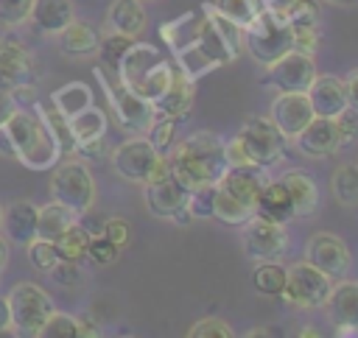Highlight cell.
<instances>
[{
	"label": "cell",
	"instance_id": "6da1fadb",
	"mask_svg": "<svg viewBox=\"0 0 358 338\" xmlns=\"http://www.w3.org/2000/svg\"><path fill=\"white\" fill-rule=\"evenodd\" d=\"M159 36L171 47L176 67L190 81H199L243 53V28L229 22L213 3H201L176 20L162 22Z\"/></svg>",
	"mask_w": 358,
	"mask_h": 338
},
{
	"label": "cell",
	"instance_id": "7a4b0ae2",
	"mask_svg": "<svg viewBox=\"0 0 358 338\" xmlns=\"http://www.w3.org/2000/svg\"><path fill=\"white\" fill-rule=\"evenodd\" d=\"M171 173L187 187H201V184H215L227 165V140L215 131H193L185 140L173 142L165 151Z\"/></svg>",
	"mask_w": 358,
	"mask_h": 338
},
{
	"label": "cell",
	"instance_id": "3957f363",
	"mask_svg": "<svg viewBox=\"0 0 358 338\" xmlns=\"http://www.w3.org/2000/svg\"><path fill=\"white\" fill-rule=\"evenodd\" d=\"M115 73H117V78H120L134 95H140L143 101L154 103V101L168 89L171 75H173V64H171L154 45L134 39V42L123 50V56H120Z\"/></svg>",
	"mask_w": 358,
	"mask_h": 338
},
{
	"label": "cell",
	"instance_id": "277c9868",
	"mask_svg": "<svg viewBox=\"0 0 358 338\" xmlns=\"http://www.w3.org/2000/svg\"><path fill=\"white\" fill-rule=\"evenodd\" d=\"M6 134L14 142V159H20L25 168L34 170H48L59 162V145L50 137L48 126L42 123V117L36 112H25L17 109L8 120H6Z\"/></svg>",
	"mask_w": 358,
	"mask_h": 338
},
{
	"label": "cell",
	"instance_id": "5b68a950",
	"mask_svg": "<svg viewBox=\"0 0 358 338\" xmlns=\"http://www.w3.org/2000/svg\"><path fill=\"white\" fill-rule=\"evenodd\" d=\"M243 47L263 67L277 61L282 53H288L294 47V36H291L285 17H280L263 6L260 14L252 20V25L243 28Z\"/></svg>",
	"mask_w": 358,
	"mask_h": 338
},
{
	"label": "cell",
	"instance_id": "8992f818",
	"mask_svg": "<svg viewBox=\"0 0 358 338\" xmlns=\"http://www.w3.org/2000/svg\"><path fill=\"white\" fill-rule=\"evenodd\" d=\"M92 73H95V78L101 81V87H103V92H106L112 109H115V117H117L120 128L129 131V134H145V128H148L151 120L157 117L154 103H148V101H143L140 95H134V92L117 78L115 70H109V67L101 64V67H95Z\"/></svg>",
	"mask_w": 358,
	"mask_h": 338
},
{
	"label": "cell",
	"instance_id": "52a82bcc",
	"mask_svg": "<svg viewBox=\"0 0 358 338\" xmlns=\"http://www.w3.org/2000/svg\"><path fill=\"white\" fill-rule=\"evenodd\" d=\"M238 145L243 148V154L252 159V165H257L260 170L277 165L285 156V142L288 137L274 126L271 117L266 115H252L243 120V126L235 134Z\"/></svg>",
	"mask_w": 358,
	"mask_h": 338
},
{
	"label": "cell",
	"instance_id": "ba28073f",
	"mask_svg": "<svg viewBox=\"0 0 358 338\" xmlns=\"http://www.w3.org/2000/svg\"><path fill=\"white\" fill-rule=\"evenodd\" d=\"M330 288H333V279L322 274L316 265H310L308 260H302L285 268V285L280 291V299L294 310H316L324 304Z\"/></svg>",
	"mask_w": 358,
	"mask_h": 338
},
{
	"label": "cell",
	"instance_id": "9c48e42d",
	"mask_svg": "<svg viewBox=\"0 0 358 338\" xmlns=\"http://www.w3.org/2000/svg\"><path fill=\"white\" fill-rule=\"evenodd\" d=\"M50 196L53 201L70 207L76 215L92 210L95 201V179L87 170V165L76 162V159H64L53 165V176H50Z\"/></svg>",
	"mask_w": 358,
	"mask_h": 338
},
{
	"label": "cell",
	"instance_id": "30bf717a",
	"mask_svg": "<svg viewBox=\"0 0 358 338\" xmlns=\"http://www.w3.org/2000/svg\"><path fill=\"white\" fill-rule=\"evenodd\" d=\"M187 193H190V190L171 173L168 159H165V154H162L159 162H157V170L151 173V179L143 182V198H145L148 212H151L154 218L171 221L173 212L187 204Z\"/></svg>",
	"mask_w": 358,
	"mask_h": 338
},
{
	"label": "cell",
	"instance_id": "8fae6325",
	"mask_svg": "<svg viewBox=\"0 0 358 338\" xmlns=\"http://www.w3.org/2000/svg\"><path fill=\"white\" fill-rule=\"evenodd\" d=\"M6 299H8V307H11L14 330H20L25 335H36L39 327L48 321V316L56 310L50 293L42 291L34 282H20L17 288H11V293Z\"/></svg>",
	"mask_w": 358,
	"mask_h": 338
},
{
	"label": "cell",
	"instance_id": "7c38bea8",
	"mask_svg": "<svg viewBox=\"0 0 358 338\" xmlns=\"http://www.w3.org/2000/svg\"><path fill=\"white\" fill-rule=\"evenodd\" d=\"M159 156L162 154L148 142L145 134H134V137L123 140L117 148H112V168H115V173L120 179L134 182V184H143L157 170Z\"/></svg>",
	"mask_w": 358,
	"mask_h": 338
},
{
	"label": "cell",
	"instance_id": "4fadbf2b",
	"mask_svg": "<svg viewBox=\"0 0 358 338\" xmlns=\"http://www.w3.org/2000/svg\"><path fill=\"white\" fill-rule=\"evenodd\" d=\"M316 75V64H313V56L302 53V50H288L282 53L277 61L266 64V75H263V84L266 87H274L277 92H305L310 87Z\"/></svg>",
	"mask_w": 358,
	"mask_h": 338
},
{
	"label": "cell",
	"instance_id": "5bb4252c",
	"mask_svg": "<svg viewBox=\"0 0 358 338\" xmlns=\"http://www.w3.org/2000/svg\"><path fill=\"white\" fill-rule=\"evenodd\" d=\"M243 251L249 260L255 263H266V260H280L288 251V235L282 229V223L266 221L252 215L243 223Z\"/></svg>",
	"mask_w": 358,
	"mask_h": 338
},
{
	"label": "cell",
	"instance_id": "9a60e30c",
	"mask_svg": "<svg viewBox=\"0 0 358 338\" xmlns=\"http://www.w3.org/2000/svg\"><path fill=\"white\" fill-rule=\"evenodd\" d=\"M305 260L316 265L322 274H327L333 282L347 277L352 265L350 249L336 232H313L305 243Z\"/></svg>",
	"mask_w": 358,
	"mask_h": 338
},
{
	"label": "cell",
	"instance_id": "2e32d148",
	"mask_svg": "<svg viewBox=\"0 0 358 338\" xmlns=\"http://www.w3.org/2000/svg\"><path fill=\"white\" fill-rule=\"evenodd\" d=\"M285 22L294 36V50L316 56L319 36H322V8L316 0H294L285 11Z\"/></svg>",
	"mask_w": 358,
	"mask_h": 338
},
{
	"label": "cell",
	"instance_id": "e0dca14e",
	"mask_svg": "<svg viewBox=\"0 0 358 338\" xmlns=\"http://www.w3.org/2000/svg\"><path fill=\"white\" fill-rule=\"evenodd\" d=\"M36 78L39 64L34 53L14 39H0V87L14 89L20 84H36Z\"/></svg>",
	"mask_w": 358,
	"mask_h": 338
},
{
	"label": "cell",
	"instance_id": "ac0fdd59",
	"mask_svg": "<svg viewBox=\"0 0 358 338\" xmlns=\"http://www.w3.org/2000/svg\"><path fill=\"white\" fill-rule=\"evenodd\" d=\"M299 154L305 156H313V159H324L336 151H341V137H338V128H336V120L333 117H319L313 115L310 123L294 137Z\"/></svg>",
	"mask_w": 358,
	"mask_h": 338
},
{
	"label": "cell",
	"instance_id": "d6986e66",
	"mask_svg": "<svg viewBox=\"0 0 358 338\" xmlns=\"http://www.w3.org/2000/svg\"><path fill=\"white\" fill-rule=\"evenodd\" d=\"M274 126L288 137L294 140L313 117V109H310V101L305 92H280L271 103V115Z\"/></svg>",
	"mask_w": 358,
	"mask_h": 338
},
{
	"label": "cell",
	"instance_id": "ffe728a7",
	"mask_svg": "<svg viewBox=\"0 0 358 338\" xmlns=\"http://www.w3.org/2000/svg\"><path fill=\"white\" fill-rule=\"evenodd\" d=\"M305 95H308V101H310V109H313V115H319V117H336L338 112H344L350 103H347V87H344V78H338V75H330V73H324V75H313V81H310V87L305 89Z\"/></svg>",
	"mask_w": 358,
	"mask_h": 338
},
{
	"label": "cell",
	"instance_id": "44dd1931",
	"mask_svg": "<svg viewBox=\"0 0 358 338\" xmlns=\"http://www.w3.org/2000/svg\"><path fill=\"white\" fill-rule=\"evenodd\" d=\"M322 307L333 327H358V279H336Z\"/></svg>",
	"mask_w": 358,
	"mask_h": 338
},
{
	"label": "cell",
	"instance_id": "7402d4cb",
	"mask_svg": "<svg viewBox=\"0 0 358 338\" xmlns=\"http://www.w3.org/2000/svg\"><path fill=\"white\" fill-rule=\"evenodd\" d=\"M193 87L196 81H190L176 64H173V75H171V84L168 89L154 101V112L162 115V117H187L190 106H193Z\"/></svg>",
	"mask_w": 358,
	"mask_h": 338
},
{
	"label": "cell",
	"instance_id": "603a6c76",
	"mask_svg": "<svg viewBox=\"0 0 358 338\" xmlns=\"http://www.w3.org/2000/svg\"><path fill=\"white\" fill-rule=\"evenodd\" d=\"M76 20V8L73 0H34L31 3V14L28 22L48 36H56L64 25H70Z\"/></svg>",
	"mask_w": 358,
	"mask_h": 338
},
{
	"label": "cell",
	"instance_id": "cb8c5ba5",
	"mask_svg": "<svg viewBox=\"0 0 358 338\" xmlns=\"http://www.w3.org/2000/svg\"><path fill=\"white\" fill-rule=\"evenodd\" d=\"M282 187L288 190V198L294 204V218H308L313 215V210L319 207V187H316V179L305 170H285L280 176Z\"/></svg>",
	"mask_w": 358,
	"mask_h": 338
},
{
	"label": "cell",
	"instance_id": "d4e9b609",
	"mask_svg": "<svg viewBox=\"0 0 358 338\" xmlns=\"http://www.w3.org/2000/svg\"><path fill=\"white\" fill-rule=\"evenodd\" d=\"M263 182H266L263 170H257V168H227L224 176L215 182V187L255 210V198H257Z\"/></svg>",
	"mask_w": 358,
	"mask_h": 338
},
{
	"label": "cell",
	"instance_id": "484cf974",
	"mask_svg": "<svg viewBox=\"0 0 358 338\" xmlns=\"http://www.w3.org/2000/svg\"><path fill=\"white\" fill-rule=\"evenodd\" d=\"M255 215L257 218H266V221H274V223H288L294 218V204L288 198V190L282 187V182H263L257 198H255Z\"/></svg>",
	"mask_w": 358,
	"mask_h": 338
},
{
	"label": "cell",
	"instance_id": "4316f807",
	"mask_svg": "<svg viewBox=\"0 0 358 338\" xmlns=\"http://www.w3.org/2000/svg\"><path fill=\"white\" fill-rule=\"evenodd\" d=\"M56 36H59V50L64 56H76V59L95 56L98 53V45H101V31L95 25L84 22V20H73Z\"/></svg>",
	"mask_w": 358,
	"mask_h": 338
},
{
	"label": "cell",
	"instance_id": "83f0119b",
	"mask_svg": "<svg viewBox=\"0 0 358 338\" xmlns=\"http://www.w3.org/2000/svg\"><path fill=\"white\" fill-rule=\"evenodd\" d=\"M36 212L39 207L34 201H11L3 212V226H6V235L11 237V243L17 246H28L34 237H36Z\"/></svg>",
	"mask_w": 358,
	"mask_h": 338
},
{
	"label": "cell",
	"instance_id": "f1b7e54d",
	"mask_svg": "<svg viewBox=\"0 0 358 338\" xmlns=\"http://www.w3.org/2000/svg\"><path fill=\"white\" fill-rule=\"evenodd\" d=\"M145 22H148V14H145V6L143 0H115L106 11V25L109 31L115 34H123V36H140L145 31Z\"/></svg>",
	"mask_w": 358,
	"mask_h": 338
},
{
	"label": "cell",
	"instance_id": "f546056e",
	"mask_svg": "<svg viewBox=\"0 0 358 338\" xmlns=\"http://www.w3.org/2000/svg\"><path fill=\"white\" fill-rule=\"evenodd\" d=\"M36 115L42 117V123L48 126V131H50V137L56 140V145H59V154L62 156H67V154H76V137H73V131H70V117H64L56 106H53V101H45V103H39L36 106Z\"/></svg>",
	"mask_w": 358,
	"mask_h": 338
},
{
	"label": "cell",
	"instance_id": "4dcf8cb0",
	"mask_svg": "<svg viewBox=\"0 0 358 338\" xmlns=\"http://www.w3.org/2000/svg\"><path fill=\"white\" fill-rule=\"evenodd\" d=\"M76 212L59 201H50L45 207H39L36 212V237H45V240H56L70 223H76Z\"/></svg>",
	"mask_w": 358,
	"mask_h": 338
},
{
	"label": "cell",
	"instance_id": "1f68e13d",
	"mask_svg": "<svg viewBox=\"0 0 358 338\" xmlns=\"http://www.w3.org/2000/svg\"><path fill=\"white\" fill-rule=\"evenodd\" d=\"M330 193L344 207H358V162H344L330 176Z\"/></svg>",
	"mask_w": 358,
	"mask_h": 338
},
{
	"label": "cell",
	"instance_id": "d6a6232c",
	"mask_svg": "<svg viewBox=\"0 0 358 338\" xmlns=\"http://www.w3.org/2000/svg\"><path fill=\"white\" fill-rule=\"evenodd\" d=\"M50 101H53V106H56L64 117H73V115H78L81 109H87V106L92 103V89H90L87 84H81V81H70V84L59 87V89L50 95Z\"/></svg>",
	"mask_w": 358,
	"mask_h": 338
},
{
	"label": "cell",
	"instance_id": "836d02e7",
	"mask_svg": "<svg viewBox=\"0 0 358 338\" xmlns=\"http://www.w3.org/2000/svg\"><path fill=\"white\" fill-rule=\"evenodd\" d=\"M70 131H73V137H76L78 145L81 142H90V140H98V137L106 134V115L98 106L90 103L87 109H81L78 115L70 117Z\"/></svg>",
	"mask_w": 358,
	"mask_h": 338
},
{
	"label": "cell",
	"instance_id": "e575fe53",
	"mask_svg": "<svg viewBox=\"0 0 358 338\" xmlns=\"http://www.w3.org/2000/svg\"><path fill=\"white\" fill-rule=\"evenodd\" d=\"M252 215H255L252 207L241 204L238 198H232L229 193H224V190L215 187V198H213V218L215 221H221L227 226H243Z\"/></svg>",
	"mask_w": 358,
	"mask_h": 338
},
{
	"label": "cell",
	"instance_id": "d590c367",
	"mask_svg": "<svg viewBox=\"0 0 358 338\" xmlns=\"http://www.w3.org/2000/svg\"><path fill=\"white\" fill-rule=\"evenodd\" d=\"M90 232L76 221V223H70L53 243H56V249H59V257L62 260H73V263H81L84 257H87V246H90Z\"/></svg>",
	"mask_w": 358,
	"mask_h": 338
},
{
	"label": "cell",
	"instance_id": "8d00e7d4",
	"mask_svg": "<svg viewBox=\"0 0 358 338\" xmlns=\"http://www.w3.org/2000/svg\"><path fill=\"white\" fill-rule=\"evenodd\" d=\"M252 285L263 296H280V291L285 285V268L280 263H274V260L257 263V268L252 274Z\"/></svg>",
	"mask_w": 358,
	"mask_h": 338
},
{
	"label": "cell",
	"instance_id": "74e56055",
	"mask_svg": "<svg viewBox=\"0 0 358 338\" xmlns=\"http://www.w3.org/2000/svg\"><path fill=\"white\" fill-rule=\"evenodd\" d=\"M213 6H215L229 22H235L238 28H246V25H252V20L260 14L263 0H213Z\"/></svg>",
	"mask_w": 358,
	"mask_h": 338
},
{
	"label": "cell",
	"instance_id": "f35d334b",
	"mask_svg": "<svg viewBox=\"0 0 358 338\" xmlns=\"http://www.w3.org/2000/svg\"><path fill=\"white\" fill-rule=\"evenodd\" d=\"M176 126H179L176 117H162V115H157V117L151 120V126L145 128V137H148V142H151L159 154H165V151L176 142Z\"/></svg>",
	"mask_w": 358,
	"mask_h": 338
},
{
	"label": "cell",
	"instance_id": "ab89813d",
	"mask_svg": "<svg viewBox=\"0 0 358 338\" xmlns=\"http://www.w3.org/2000/svg\"><path fill=\"white\" fill-rule=\"evenodd\" d=\"M131 42H134V36H123V34H115V31H109L106 36H101V45H98L101 64L109 67V70H115L117 61H120V56H123V50H126Z\"/></svg>",
	"mask_w": 358,
	"mask_h": 338
},
{
	"label": "cell",
	"instance_id": "60d3db41",
	"mask_svg": "<svg viewBox=\"0 0 358 338\" xmlns=\"http://www.w3.org/2000/svg\"><path fill=\"white\" fill-rule=\"evenodd\" d=\"M28 260H31V265H34L36 271H45V274H48L62 257H59V249H56L53 240L34 237V240L28 243Z\"/></svg>",
	"mask_w": 358,
	"mask_h": 338
},
{
	"label": "cell",
	"instance_id": "b9f144b4",
	"mask_svg": "<svg viewBox=\"0 0 358 338\" xmlns=\"http://www.w3.org/2000/svg\"><path fill=\"white\" fill-rule=\"evenodd\" d=\"M36 335H42V338H78V318L53 310Z\"/></svg>",
	"mask_w": 358,
	"mask_h": 338
},
{
	"label": "cell",
	"instance_id": "7bdbcfd3",
	"mask_svg": "<svg viewBox=\"0 0 358 338\" xmlns=\"http://www.w3.org/2000/svg\"><path fill=\"white\" fill-rule=\"evenodd\" d=\"M213 198H215V184H201L187 193V210L193 218H213Z\"/></svg>",
	"mask_w": 358,
	"mask_h": 338
},
{
	"label": "cell",
	"instance_id": "ee69618b",
	"mask_svg": "<svg viewBox=\"0 0 358 338\" xmlns=\"http://www.w3.org/2000/svg\"><path fill=\"white\" fill-rule=\"evenodd\" d=\"M120 254V249L106 237V235H92L90 237V246H87V260H92L95 265H109L115 263Z\"/></svg>",
	"mask_w": 358,
	"mask_h": 338
},
{
	"label": "cell",
	"instance_id": "f6af8a7d",
	"mask_svg": "<svg viewBox=\"0 0 358 338\" xmlns=\"http://www.w3.org/2000/svg\"><path fill=\"white\" fill-rule=\"evenodd\" d=\"M187 338H232V327L224 318L207 316V318H199L187 330Z\"/></svg>",
	"mask_w": 358,
	"mask_h": 338
},
{
	"label": "cell",
	"instance_id": "bcb514c9",
	"mask_svg": "<svg viewBox=\"0 0 358 338\" xmlns=\"http://www.w3.org/2000/svg\"><path fill=\"white\" fill-rule=\"evenodd\" d=\"M34 0H0V22L3 25H20L28 20Z\"/></svg>",
	"mask_w": 358,
	"mask_h": 338
},
{
	"label": "cell",
	"instance_id": "7dc6e473",
	"mask_svg": "<svg viewBox=\"0 0 358 338\" xmlns=\"http://www.w3.org/2000/svg\"><path fill=\"white\" fill-rule=\"evenodd\" d=\"M101 235H106L117 249H126V246H129V240H131V226H129V221H126V218H106V221H103Z\"/></svg>",
	"mask_w": 358,
	"mask_h": 338
},
{
	"label": "cell",
	"instance_id": "c3c4849f",
	"mask_svg": "<svg viewBox=\"0 0 358 338\" xmlns=\"http://www.w3.org/2000/svg\"><path fill=\"white\" fill-rule=\"evenodd\" d=\"M336 128H338V137H341V145H350L355 137H358V112L352 106H347L344 112H338L336 117Z\"/></svg>",
	"mask_w": 358,
	"mask_h": 338
},
{
	"label": "cell",
	"instance_id": "681fc988",
	"mask_svg": "<svg viewBox=\"0 0 358 338\" xmlns=\"http://www.w3.org/2000/svg\"><path fill=\"white\" fill-rule=\"evenodd\" d=\"M48 274H50L53 282H59L62 288H73V285H78V279H81V268H78V263H73V260H59Z\"/></svg>",
	"mask_w": 358,
	"mask_h": 338
},
{
	"label": "cell",
	"instance_id": "f907efd6",
	"mask_svg": "<svg viewBox=\"0 0 358 338\" xmlns=\"http://www.w3.org/2000/svg\"><path fill=\"white\" fill-rule=\"evenodd\" d=\"M76 151H78L84 159H103V156L109 154V148H106V140H103V137L90 140V142H81V145H76Z\"/></svg>",
	"mask_w": 358,
	"mask_h": 338
},
{
	"label": "cell",
	"instance_id": "816d5d0a",
	"mask_svg": "<svg viewBox=\"0 0 358 338\" xmlns=\"http://www.w3.org/2000/svg\"><path fill=\"white\" fill-rule=\"evenodd\" d=\"M20 106H17V101L11 98V89H3L0 87V126H6V120L17 112Z\"/></svg>",
	"mask_w": 358,
	"mask_h": 338
},
{
	"label": "cell",
	"instance_id": "f5cc1de1",
	"mask_svg": "<svg viewBox=\"0 0 358 338\" xmlns=\"http://www.w3.org/2000/svg\"><path fill=\"white\" fill-rule=\"evenodd\" d=\"M344 87H347V103L358 112V67L344 75Z\"/></svg>",
	"mask_w": 358,
	"mask_h": 338
},
{
	"label": "cell",
	"instance_id": "db71d44e",
	"mask_svg": "<svg viewBox=\"0 0 358 338\" xmlns=\"http://www.w3.org/2000/svg\"><path fill=\"white\" fill-rule=\"evenodd\" d=\"M14 330V321H11V307H8V299L0 296V332H11Z\"/></svg>",
	"mask_w": 358,
	"mask_h": 338
},
{
	"label": "cell",
	"instance_id": "11a10c76",
	"mask_svg": "<svg viewBox=\"0 0 358 338\" xmlns=\"http://www.w3.org/2000/svg\"><path fill=\"white\" fill-rule=\"evenodd\" d=\"M84 335H92V338L101 335V330L92 318H78V338H84Z\"/></svg>",
	"mask_w": 358,
	"mask_h": 338
},
{
	"label": "cell",
	"instance_id": "9f6ffc18",
	"mask_svg": "<svg viewBox=\"0 0 358 338\" xmlns=\"http://www.w3.org/2000/svg\"><path fill=\"white\" fill-rule=\"evenodd\" d=\"M291 3H294V0H263V6H266L268 11H274V14H280V17H285V11L291 8Z\"/></svg>",
	"mask_w": 358,
	"mask_h": 338
},
{
	"label": "cell",
	"instance_id": "6f0895ef",
	"mask_svg": "<svg viewBox=\"0 0 358 338\" xmlns=\"http://www.w3.org/2000/svg\"><path fill=\"white\" fill-rule=\"evenodd\" d=\"M171 221H173V223H179V226H190V223H193V215H190V210H187V204H185L182 210H176Z\"/></svg>",
	"mask_w": 358,
	"mask_h": 338
},
{
	"label": "cell",
	"instance_id": "680465c9",
	"mask_svg": "<svg viewBox=\"0 0 358 338\" xmlns=\"http://www.w3.org/2000/svg\"><path fill=\"white\" fill-rule=\"evenodd\" d=\"M336 335H341V338H352V335H358V327H336Z\"/></svg>",
	"mask_w": 358,
	"mask_h": 338
},
{
	"label": "cell",
	"instance_id": "91938a15",
	"mask_svg": "<svg viewBox=\"0 0 358 338\" xmlns=\"http://www.w3.org/2000/svg\"><path fill=\"white\" fill-rule=\"evenodd\" d=\"M6 257H8V243H6V237H0V271L6 265Z\"/></svg>",
	"mask_w": 358,
	"mask_h": 338
},
{
	"label": "cell",
	"instance_id": "94428289",
	"mask_svg": "<svg viewBox=\"0 0 358 338\" xmlns=\"http://www.w3.org/2000/svg\"><path fill=\"white\" fill-rule=\"evenodd\" d=\"M324 3H330V6H341V8H352V6H358V0H324Z\"/></svg>",
	"mask_w": 358,
	"mask_h": 338
}]
</instances>
